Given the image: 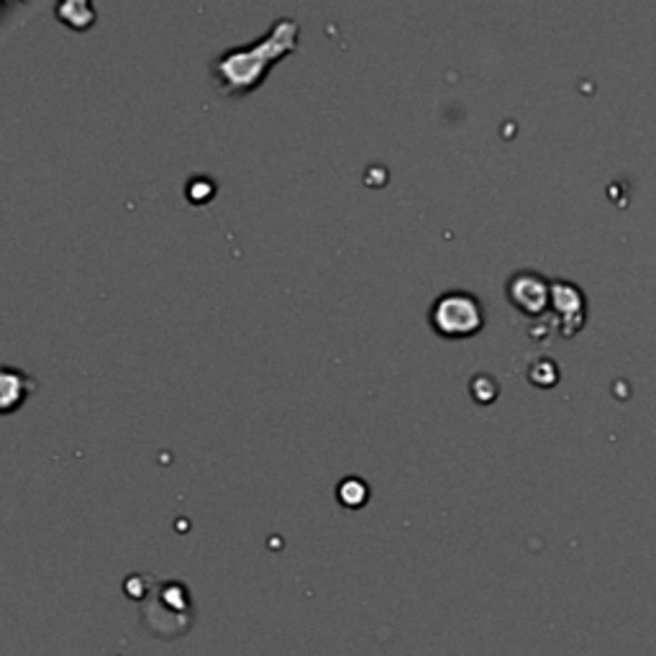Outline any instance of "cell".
I'll return each instance as SVG.
<instances>
[{"mask_svg": "<svg viewBox=\"0 0 656 656\" xmlns=\"http://www.w3.org/2000/svg\"><path fill=\"white\" fill-rule=\"evenodd\" d=\"M33 388L37 385L23 369L3 367V377H0V406H3V414H13L16 408H21L29 400Z\"/></svg>", "mask_w": 656, "mask_h": 656, "instance_id": "6", "label": "cell"}, {"mask_svg": "<svg viewBox=\"0 0 656 656\" xmlns=\"http://www.w3.org/2000/svg\"><path fill=\"white\" fill-rule=\"evenodd\" d=\"M506 296L510 306L528 318H541L551 308V280L534 269H520L508 280Z\"/></svg>", "mask_w": 656, "mask_h": 656, "instance_id": "4", "label": "cell"}, {"mask_svg": "<svg viewBox=\"0 0 656 656\" xmlns=\"http://www.w3.org/2000/svg\"><path fill=\"white\" fill-rule=\"evenodd\" d=\"M528 382L536 385V388H554L559 382V365L551 357H536L531 365H528Z\"/></svg>", "mask_w": 656, "mask_h": 656, "instance_id": "8", "label": "cell"}, {"mask_svg": "<svg viewBox=\"0 0 656 656\" xmlns=\"http://www.w3.org/2000/svg\"><path fill=\"white\" fill-rule=\"evenodd\" d=\"M57 16L60 21L72 29H90L96 23V8L88 0H67V3L57 6Z\"/></svg>", "mask_w": 656, "mask_h": 656, "instance_id": "7", "label": "cell"}, {"mask_svg": "<svg viewBox=\"0 0 656 656\" xmlns=\"http://www.w3.org/2000/svg\"><path fill=\"white\" fill-rule=\"evenodd\" d=\"M336 495H339V503L344 508H361L369 500V485L359 477H347L341 479Z\"/></svg>", "mask_w": 656, "mask_h": 656, "instance_id": "9", "label": "cell"}, {"mask_svg": "<svg viewBox=\"0 0 656 656\" xmlns=\"http://www.w3.org/2000/svg\"><path fill=\"white\" fill-rule=\"evenodd\" d=\"M551 314L557 318L561 336H575L587 321V298L579 285L569 280H551Z\"/></svg>", "mask_w": 656, "mask_h": 656, "instance_id": "5", "label": "cell"}, {"mask_svg": "<svg viewBox=\"0 0 656 656\" xmlns=\"http://www.w3.org/2000/svg\"><path fill=\"white\" fill-rule=\"evenodd\" d=\"M469 392H473V398L479 402V406H487V402L498 400L500 388H498V380L490 375H477L473 382H469Z\"/></svg>", "mask_w": 656, "mask_h": 656, "instance_id": "10", "label": "cell"}, {"mask_svg": "<svg viewBox=\"0 0 656 656\" xmlns=\"http://www.w3.org/2000/svg\"><path fill=\"white\" fill-rule=\"evenodd\" d=\"M190 590L182 583H151L141 600V624L155 638L175 642L192 626Z\"/></svg>", "mask_w": 656, "mask_h": 656, "instance_id": "2", "label": "cell"}, {"mask_svg": "<svg viewBox=\"0 0 656 656\" xmlns=\"http://www.w3.org/2000/svg\"><path fill=\"white\" fill-rule=\"evenodd\" d=\"M300 23L290 16L275 19L262 37L243 47H231L210 64V78L226 96L241 98L265 86L272 67L298 49Z\"/></svg>", "mask_w": 656, "mask_h": 656, "instance_id": "1", "label": "cell"}, {"mask_svg": "<svg viewBox=\"0 0 656 656\" xmlns=\"http://www.w3.org/2000/svg\"><path fill=\"white\" fill-rule=\"evenodd\" d=\"M428 324L444 339H469L485 328V308L467 290H447L431 302Z\"/></svg>", "mask_w": 656, "mask_h": 656, "instance_id": "3", "label": "cell"}]
</instances>
